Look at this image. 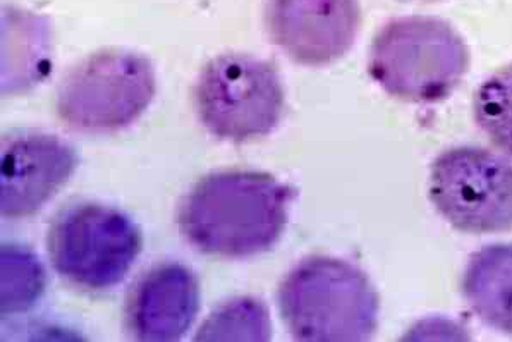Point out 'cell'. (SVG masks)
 Wrapping results in <instances>:
<instances>
[{"instance_id": "1", "label": "cell", "mask_w": 512, "mask_h": 342, "mask_svg": "<svg viewBox=\"0 0 512 342\" xmlns=\"http://www.w3.org/2000/svg\"><path fill=\"white\" fill-rule=\"evenodd\" d=\"M293 198V188L269 172H212L184 196L177 226L189 245L208 257H256L281 239Z\"/></svg>"}, {"instance_id": "12", "label": "cell", "mask_w": 512, "mask_h": 342, "mask_svg": "<svg viewBox=\"0 0 512 342\" xmlns=\"http://www.w3.org/2000/svg\"><path fill=\"white\" fill-rule=\"evenodd\" d=\"M461 288L483 324L512 336V243L476 251L464 269Z\"/></svg>"}, {"instance_id": "15", "label": "cell", "mask_w": 512, "mask_h": 342, "mask_svg": "<svg viewBox=\"0 0 512 342\" xmlns=\"http://www.w3.org/2000/svg\"><path fill=\"white\" fill-rule=\"evenodd\" d=\"M473 114L483 135L500 153L512 159V64L478 86Z\"/></svg>"}, {"instance_id": "8", "label": "cell", "mask_w": 512, "mask_h": 342, "mask_svg": "<svg viewBox=\"0 0 512 342\" xmlns=\"http://www.w3.org/2000/svg\"><path fill=\"white\" fill-rule=\"evenodd\" d=\"M363 23L360 0H267L270 40L301 66L322 68L353 49Z\"/></svg>"}, {"instance_id": "5", "label": "cell", "mask_w": 512, "mask_h": 342, "mask_svg": "<svg viewBox=\"0 0 512 342\" xmlns=\"http://www.w3.org/2000/svg\"><path fill=\"white\" fill-rule=\"evenodd\" d=\"M47 250L62 279L86 291H107L126 279L143 250V236L121 210L78 203L52 220Z\"/></svg>"}, {"instance_id": "9", "label": "cell", "mask_w": 512, "mask_h": 342, "mask_svg": "<svg viewBox=\"0 0 512 342\" xmlns=\"http://www.w3.org/2000/svg\"><path fill=\"white\" fill-rule=\"evenodd\" d=\"M78 152L59 136L18 131L6 136L0 152V212L9 220L42 210L78 167Z\"/></svg>"}, {"instance_id": "13", "label": "cell", "mask_w": 512, "mask_h": 342, "mask_svg": "<svg viewBox=\"0 0 512 342\" xmlns=\"http://www.w3.org/2000/svg\"><path fill=\"white\" fill-rule=\"evenodd\" d=\"M272 339L269 308L262 300L239 296L217 306L196 332L195 341L265 342Z\"/></svg>"}, {"instance_id": "4", "label": "cell", "mask_w": 512, "mask_h": 342, "mask_svg": "<svg viewBox=\"0 0 512 342\" xmlns=\"http://www.w3.org/2000/svg\"><path fill=\"white\" fill-rule=\"evenodd\" d=\"M157 93V76L145 55L98 50L69 69L55 97L62 123L76 131H117L138 121Z\"/></svg>"}, {"instance_id": "7", "label": "cell", "mask_w": 512, "mask_h": 342, "mask_svg": "<svg viewBox=\"0 0 512 342\" xmlns=\"http://www.w3.org/2000/svg\"><path fill=\"white\" fill-rule=\"evenodd\" d=\"M428 193L456 231L499 234L512 229V164L487 148L440 153L433 160Z\"/></svg>"}, {"instance_id": "10", "label": "cell", "mask_w": 512, "mask_h": 342, "mask_svg": "<svg viewBox=\"0 0 512 342\" xmlns=\"http://www.w3.org/2000/svg\"><path fill=\"white\" fill-rule=\"evenodd\" d=\"M200 312V282L183 263L165 262L141 275L129 293L124 322L136 341L174 342Z\"/></svg>"}, {"instance_id": "16", "label": "cell", "mask_w": 512, "mask_h": 342, "mask_svg": "<svg viewBox=\"0 0 512 342\" xmlns=\"http://www.w3.org/2000/svg\"><path fill=\"white\" fill-rule=\"evenodd\" d=\"M403 2H413V0H403ZM415 2H439V0H415Z\"/></svg>"}, {"instance_id": "3", "label": "cell", "mask_w": 512, "mask_h": 342, "mask_svg": "<svg viewBox=\"0 0 512 342\" xmlns=\"http://www.w3.org/2000/svg\"><path fill=\"white\" fill-rule=\"evenodd\" d=\"M470 61L464 38L447 21L406 16L385 23L373 37L368 73L397 100L437 104L463 83Z\"/></svg>"}, {"instance_id": "14", "label": "cell", "mask_w": 512, "mask_h": 342, "mask_svg": "<svg viewBox=\"0 0 512 342\" xmlns=\"http://www.w3.org/2000/svg\"><path fill=\"white\" fill-rule=\"evenodd\" d=\"M47 286V275L37 255L23 245L2 246V315L28 312Z\"/></svg>"}, {"instance_id": "2", "label": "cell", "mask_w": 512, "mask_h": 342, "mask_svg": "<svg viewBox=\"0 0 512 342\" xmlns=\"http://www.w3.org/2000/svg\"><path fill=\"white\" fill-rule=\"evenodd\" d=\"M277 305L298 341L361 342L377 332V289L360 267L342 258H303L282 279Z\"/></svg>"}, {"instance_id": "11", "label": "cell", "mask_w": 512, "mask_h": 342, "mask_svg": "<svg viewBox=\"0 0 512 342\" xmlns=\"http://www.w3.org/2000/svg\"><path fill=\"white\" fill-rule=\"evenodd\" d=\"M52 66L49 19L7 4L2 9V95L25 93L45 80Z\"/></svg>"}, {"instance_id": "6", "label": "cell", "mask_w": 512, "mask_h": 342, "mask_svg": "<svg viewBox=\"0 0 512 342\" xmlns=\"http://www.w3.org/2000/svg\"><path fill=\"white\" fill-rule=\"evenodd\" d=\"M284 102L279 71L255 55H219L196 80V112L219 140L244 143L269 136L281 123Z\"/></svg>"}]
</instances>
